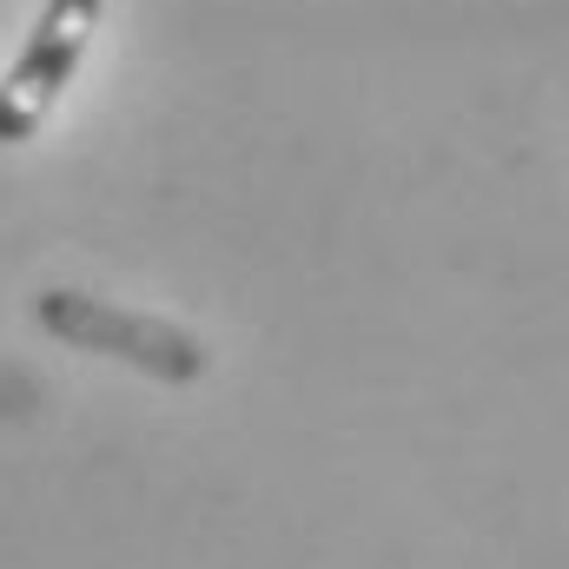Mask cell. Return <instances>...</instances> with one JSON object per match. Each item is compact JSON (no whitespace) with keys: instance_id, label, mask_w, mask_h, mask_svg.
I'll list each match as a JSON object with an SVG mask.
<instances>
[{"instance_id":"6da1fadb","label":"cell","mask_w":569,"mask_h":569,"mask_svg":"<svg viewBox=\"0 0 569 569\" xmlns=\"http://www.w3.org/2000/svg\"><path fill=\"white\" fill-rule=\"evenodd\" d=\"M33 318L60 345L120 358V365H133L146 378H159V385H199L206 365H212V351L192 331H179L166 318H146V311H127V305H107V298H87V291H67V284L40 291L33 298Z\"/></svg>"},{"instance_id":"7a4b0ae2","label":"cell","mask_w":569,"mask_h":569,"mask_svg":"<svg viewBox=\"0 0 569 569\" xmlns=\"http://www.w3.org/2000/svg\"><path fill=\"white\" fill-rule=\"evenodd\" d=\"M100 13H107V0H47L40 7L20 60L0 80V146H20L40 133V120L53 113L60 87L73 80V67L87 53V40L100 33Z\"/></svg>"}]
</instances>
